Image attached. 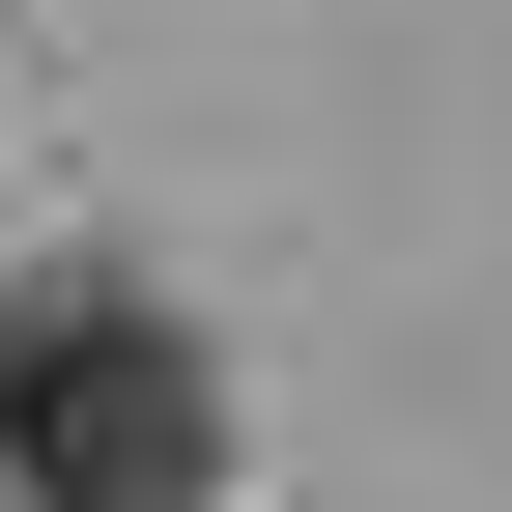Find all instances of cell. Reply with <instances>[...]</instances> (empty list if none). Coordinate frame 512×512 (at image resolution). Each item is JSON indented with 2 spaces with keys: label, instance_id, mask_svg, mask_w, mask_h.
Here are the masks:
<instances>
[{
  "label": "cell",
  "instance_id": "cell-1",
  "mask_svg": "<svg viewBox=\"0 0 512 512\" xmlns=\"http://www.w3.org/2000/svg\"><path fill=\"white\" fill-rule=\"evenodd\" d=\"M228 484V370L143 285H0V512H200Z\"/></svg>",
  "mask_w": 512,
  "mask_h": 512
}]
</instances>
